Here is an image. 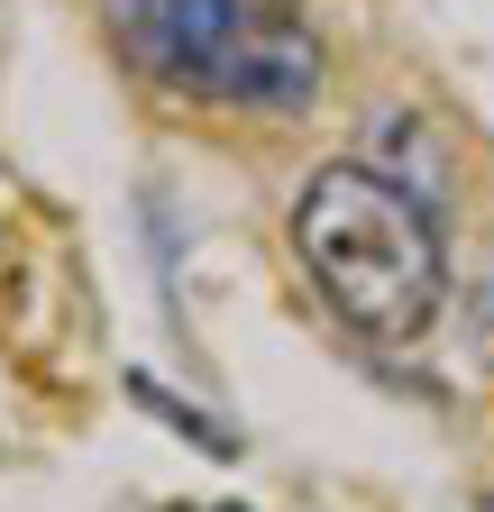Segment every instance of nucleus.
Wrapping results in <instances>:
<instances>
[{
	"instance_id": "f257e3e1",
	"label": "nucleus",
	"mask_w": 494,
	"mask_h": 512,
	"mask_svg": "<svg viewBox=\"0 0 494 512\" xmlns=\"http://www.w3.org/2000/svg\"><path fill=\"white\" fill-rule=\"evenodd\" d=\"M293 256L339 330L412 348L449 302V247L412 183L376 165H321L293 202Z\"/></svg>"
},
{
	"instance_id": "f03ea898",
	"label": "nucleus",
	"mask_w": 494,
	"mask_h": 512,
	"mask_svg": "<svg viewBox=\"0 0 494 512\" xmlns=\"http://www.w3.org/2000/svg\"><path fill=\"white\" fill-rule=\"evenodd\" d=\"M101 28L156 92L229 101L257 119H302L330 74L321 37L284 0H101Z\"/></svg>"
},
{
	"instance_id": "7ed1b4c3",
	"label": "nucleus",
	"mask_w": 494,
	"mask_h": 512,
	"mask_svg": "<svg viewBox=\"0 0 494 512\" xmlns=\"http://www.w3.org/2000/svg\"><path fill=\"white\" fill-rule=\"evenodd\" d=\"M467 330H476V348L494 357V275H485V284L467 293Z\"/></svg>"
},
{
	"instance_id": "20e7f679",
	"label": "nucleus",
	"mask_w": 494,
	"mask_h": 512,
	"mask_svg": "<svg viewBox=\"0 0 494 512\" xmlns=\"http://www.w3.org/2000/svg\"><path fill=\"white\" fill-rule=\"evenodd\" d=\"M174 512H238V503H174Z\"/></svg>"
}]
</instances>
